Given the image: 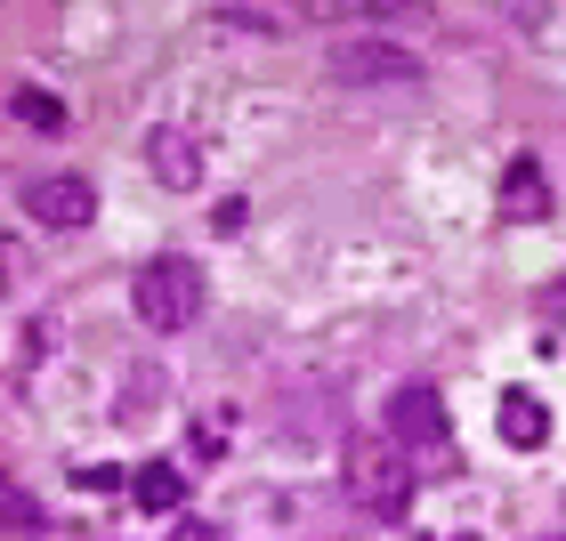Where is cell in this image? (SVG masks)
Wrapping results in <instances>:
<instances>
[{
	"instance_id": "1",
	"label": "cell",
	"mask_w": 566,
	"mask_h": 541,
	"mask_svg": "<svg viewBox=\"0 0 566 541\" xmlns=\"http://www.w3.org/2000/svg\"><path fill=\"white\" fill-rule=\"evenodd\" d=\"M340 485H348V501L365 509V518H405V509H413V453H405L389 428H365V436H348V453H340Z\"/></svg>"
},
{
	"instance_id": "2",
	"label": "cell",
	"mask_w": 566,
	"mask_h": 541,
	"mask_svg": "<svg viewBox=\"0 0 566 541\" xmlns=\"http://www.w3.org/2000/svg\"><path fill=\"white\" fill-rule=\"evenodd\" d=\"M130 307H138L146 331H187V323L202 316V267H195V259H146Z\"/></svg>"
},
{
	"instance_id": "3",
	"label": "cell",
	"mask_w": 566,
	"mask_h": 541,
	"mask_svg": "<svg viewBox=\"0 0 566 541\" xmlns=\"http://www.w3.org/2000/svg\"><path fill=\"white\" fill-rule=\"evenodd\" d=\"M332 82H348V89H413L421 82V57L405 41L389 33H348V41H332Z\"/></svg>"
},
{
	"instance_id": "4",
	"label": "cell",
	"mask_w": 566,
	"mask_h": 541,
	"mask_svg": "<svg viewBox=\"0 0 566 541\" xmlns=\"http://www.w3.org/2000/svg\"><path fill=\"white\" fill-rule=\"evenodd\" d=\"M24 219L33 226H90L97 219V187L82 170H41V178H24Z\"/></svg>"
},
{
	"instance_id": "5",
	"label": "cell",
	"mask_w": 566,
	"mask_h": 541,
	"mask_svg": "<svg viewBox=\"0 0 566 541\" xmlns=\"http://www.w3.org/2000/svg\"><path fill=\"white\" fill-rule=\"evenodd\" d=\"M389 436H397L405 453H429V445H446V404H437V389L405 380V389L389 396Z\"/></svg>"
},
{
	"instance_id": "6",
	"label": "cell",
	"mask_w": 566,
	"mask_h": 541,
	"mask_svg": "<svg viewBox=\"0 0 566 541\" xmlns=\"http://www.w3.org/2000/svg\"><path fill=\"white\" fill-rule=\"evenodd\" d=\"M146 170L163 178V187H178V194L202 187V153H195L187 130H170V121H163V130H146Z\"/></svg>"
},
{
	"instance_id": "7",
	"label": "cell",
	"mask_w": 566,
	"mask_h": 541,
	"mask_svg": "<svg viewBox=\"0 0 566 541\" xmlns=\"http://www.w3.org/2000/svg\"><path fill=\"white\" fill-rule=\"evenodd\" d=\"M551 211V170L534 162V153H510V170H502V219H543Z\"/></svg>"
},
{
	"instance_id": "8",
	"label": "cell",
	"mask_w": 566,
	"mask_h": 541,
	"mask_svg": "<svg viewBox=\"0 0 566 541\" xmlns=\"http://www.w3.org/2000/svg\"><path fill=\"white\" fill-rule=\"evenodd\" d=\"M130 501L146 518H178V509H187V469H178V460H146L130 477Z\"/></svg>"
},
{
	"instance_id": "9",
	"label": "cell",
	"mask_w": 566,
	"mask_h": 541,
	"mask_svg": "<svg viewBox=\"0 0 566 541\" xmlns=\"http://www.w3.org/2000/svg\"><path fill=\"white\" fill-rule=\"evenodd\" d=\"M551 436V412H543V396H526V389H510L502 396V445H518V453H534Z\"/></svg>"
},
{
	"instance_id": "10",
	"label": "cell",
	"mask_w": 566,
	"mask_h": 541,
	"mask_svg": "<svg viewBox=\"0 0 566 541\" xmlns=\"http://www.w3.org/2000/svg\"><path fill=\"white\" fill-rule=\"evenodd\" d=\"M9 106H17V121H33L41 138H57V130H65V106H57V89H41V82H24V89L9 97Z\"/></svg>"
},
{
	"instance_id": "11",
	"label": "cell",
	"mask_w": 566,
	"mask_h": 541,
	"mask_svg": "<svg viewBox=\"0 0 566 541\" xmlns=\"http://www.w3.org/2000/svg\"><path fill=\"white\" fill-rule=\"evenodd\" d=\"M0 526H9V533H33V526H41V501L24 494V485H0Z\"/></svg>"
},
{
	"instance_id": "12",
	"label": "cell",
	"mask_w": 566,
	"mask_h": 541,
	"mask_svg": "<svg viewBox=\"0 0 566 541\" xmlns=\"http://www.w3.org/2000/svg\"><path fill=\"white\" fill-rule=\"evenodd\" d=\"M219 24H227V33H251V41H268V33H275V17H260V9H227Z\"/></svg>"
},
{
	"instance_id": "13",
	"label": "cell",
	"mask_w": 566,
	"mask_h": 541,
	"mask_svg": "<svg viewBox=\"0 0 566 541\" xmlns=\"http://www.w3.org/2000/svg\"><path fill=\"white\" fill-rule=\"evenodd\" d=\"M170 541H219V533L202 526V518H178V533H170Z\"/></svg>"
},
{
	"instance_id": "14",
	"label": "cell",
	"mask_w": 566,
	"mask_h": 541,
	"mask_svg": "<svg viewBox=\"0 0 566 541\" xmlns=\"http://www.w3.org/2000/svg\"><path fill=\"white\" fill-rule=\"evenodd\" d=\"M365 9H373V17H405L413 0H365Z\"/></svg>"
},
{
	"instance_id": "15",
	"label": "cell",
	"mask_w": 566,
	"mask_h": 541,
	"mask_svg": "<svg viewBox=\"0 0 566 541\" xmlns=\"http://www.w3.org/2000/svg\"><path fill=\"white\" fill-rule=\"evenodd\" d=\"M0 291H9V275H0Z\"/></svg>"
}]
</instances>
